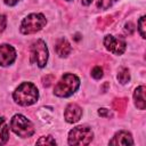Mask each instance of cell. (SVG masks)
Returning <instances> with one entry per match:
<instances>
[{
  "label": "cell",
  "mask_w": 146,
  "mask_h": 146,
  "mask_svg": "<svg viewBox=\"0 0 146 146\" xmlns=\"http://www.w3.org/2000/svg\"><path fill=\"white\" fill-rule=\"evenodd\" d=\"M39 92L36 87L31 82H23L14 91V99L22 106H29L38 100Z\"/></svg>",
  "instance_id": "1"
},
{
  "label": "cell",
  "mask_w": 146,
  "mask_h": 146,
  "mask_svg": "<svg viewBox=\"0 0 146 146\" xmlns=\"http://www.w3.org/2000/svg\"><path fill=\"white\" fill-rule=\"evenodd\" d=\"M80 86V80L76 75L71 74V73H65L59 82L55 86L54 92L58 97H68L73 95Z\"/></svg>",
  "instance_id": "2"
},
{
  "label": "cell",
  "mask_w": 146,
  "mask_h": 146,
  "mask_svg": "<svg viewBox=\"0 0 146 146\" xmlns=\"http://www.w3.org/2000/svg\"><path fill=\"white\" fill-rule=\"evenodd\" d=\"M47 23L42 14H31L26 16L21 24V32L23 34H32L40 31Z\"/></svg>",
  "instance_id": "3"
},
{
  "label": "cell",
  "mask_w": 146,
  "mask_h": 146,
  "mask_svg": "<svg viewBox=\"0 0 146 146\" xmlns=\"http://www.w3.org/2000/svg\"><path fill=\"white\" fill-rule=\"evenodd\" d=\"M10 127L16 135H18L19 137H23V138L31 137L34 133V127H33L32 122L21 114H16L13 116Z\"/></svg>",
  "instance_id": "4"
},
{
  "label": "cell",
  "mask_w": 146,
  "mask_h": 146,
  "mask_svg": "<svg viewBox=\"0 0 146 146\" xmlns=\"http://www.w3.org/2000/svg\"><path fill=\"white\" fill-rule=\"evenodd\" d=\"M94 133L88 127H76L73 128L68 133V144L70 145H88L91 143Z\"/></svg>",
  "instance_id": "5"
},
{
  "label": "cell",
  "mask_w": 146,
  "mask_h": 146,
  "mask_svg": "<svg viewBox=\"0 0 146 146\" xmlns=\"http://www.w3.org/2000/svg\"><path fill=\"white\" fill-rule=\"evenodd\" d=\"M48 60V49L43 40H36L31 47V62L39 67L46 66Z\"/></svg>",
  "instance_id": "6"
},
{
  "label": "cell",
  "mask_w": 146,
  "mask_h": 146,
  "mask_svg": "<svg viewBox=\"0 0 146 146\" xmlns=\"http://www.w3.org/2000/svg\"><path fill=\"white\" fill-rule=\"evenodd\" d=\"M104 44L107 50H110L115 55H122L127 46L122 36H114V35H106L104 39Z\"/></svg>",
  "instance_id": "7"
},
{
  "label": "cell",
  "mask_w": 146,
  "mask_h": 146,
  "mask_svg": "<svg viewBox=\"0 0 146 146\" xmlns=\"http://www.w3.org/2000/svg\"><path fill=\"white\" fill-rule=\"evenodd\" d=\"M16 58V51L10 44H1L0 46V65L8 66L14 63Z\"/></svg>",
  "instance_id": "8"
},
{
  "label": "cell",
  "mask_w": 146,
  "mask_h": 146,
  "mask_svg": "<svg viewBox=\"0 0 146 146\" xmlns=\"http://www.w3.org/2000/svg\"><path fill=\"white\" fill-rule=\"evenodd\" d=\"M81 115H82L81 107L79 105H76V104H73V103L70 104L65 108V112H64V117L68 123H74V122L79 121Z\"/></svg>",
  "instance_id": "9"
},
{
  "label": "cell",
  "mask_w": 146,
  "mask_h": 146,
  "mask_svg": "<svg viewBox=\"0 0 146 146\" xmlns=\"http://www.w3.org/2000/svg\"><path fill=\"white\" fill-rule=\"evenodd\" d=\"M111 145H133L132 137L127 131H119L112 140H110Z\"/></svg>",
  "instance_id": "10"
},
{
  "label": "cell",
  "mask_w": 146,
  "mask_h": 146,
  "mask_svg": "<svg viewBox=\"0 0 146 146\" xmlns=\"http://www.w3.org/2000/svg\"><path fill=\"white\" fill-rule=\"evenodd\" d=\"M55 49H56V52L60 57H66L71 52L72 47H71V44L68 43V41L66 39H59L57 41V43H56Z\"/></svg>",
  "instance_id": "11"
},
{
  "label": "cell",
  "mask_w": 146,
  "mask_h": 146,
  "mask_svg": "<svg viewBox=\"0 0 146 146\" xmlns=\"http://www.w3.org/2000/svg\"><path fill=\"white\" fill-rule=\"evenodd\" d=\"M133 99H135V104L139 110H145L146 103H145V87L140 86L135 90L133 94Z\"/></svg>",
  "instance_id": "12"
},
{
  "label": "cell",
  "mask_w": 146,
  "mask_h": 146,
  "mask_svg": "<svg viewBox=\"0 0 146 146\" xmlns=\"http://www.w3.org/2000/svg\"><path fill=\"white\" fill-rule=\"evenodd\" d=\"M117 80L120 83L122 84H125L130 81V73H129V70L125 68V67H122L120 68L119 73H117Z\"/></svg>",
  "instance_id": "13"
},
{
  "label": "cell",
  "mask_w": 146,
  "mask_h": 146,
  "mask_svg": "<svg viewBox=\"0 0 146 146\" xmlns=\"http://www.w3.org/2000/svg\"><path fill=\"white\" fill-rule=\"evenodd\" d=\"M127 103H128L127 98H116L113 102V108L116 110V111L123 112L127 107Z\"/></svg>",
  "instance_id": "14"
},
{
  "label": "cell",
  "mask_w": 146,
  "mask_h": 146,
  "mask_svg": "<svg viewBox=\"0 0 146 146\" xmlns=\"http://www.w3.org/2000/svg\"><path fill=\"white\" fill-rule=\"evenodd\" d=\"M116 1H119V0H98L97 7L100 8V9H107L111 6H113Z\"/></svg>",
  "instance_id": "15"
},
{
  "label": "cell",
  "mask_w": 146,
  "mask_h": 146,
  "mask_svg": "<svg viewBox=\"0 0 146 146\" xmlns=\"http://www.w3.org/2000/svg\"><path fill=\"white\" fill-rule=\"evenodd\" d=\"M36 144L38 145H56V141L55 139L51 137V136H44V137H41L39 140H36Z\"/></svg>",
  "instance_id": "16"
},
{
  "label": "cell",
  "mask_w": 146,
  "mask_h": 146,
  "mask_svg": "<svg viewBox=\"0 0 146 146\" xmlns=\"http://www.w3.org/2000/svg\"><path fill=\"white\" fill-rule=\"evenodd\" d=\"M114 16L113 15H111V16H106V17H103V18H100L99 21H98V24L100 25V27L102 29H105L107 25H110L112 22H113V18Z\"/></svg>",
  "instance_id": "17"
},
{
  "label": "cell",
  "mask_w": 146,
  "mask_h": 146,
  "mask_svg": "<svg viewBox=\"0 0 146 146\" xmlns=\"http://www.w3.org/2000/svg\"><path fill=\"white\" fill-rule=\"evenodd\" d=\"M138 30L139 33L141 35V38H146L145 36V16H141L139 22H138Z\"/></svg>",
  "instance_id": "18"
},
{
  "label": "cell",
  "mask_w": 146,
  "mask_h": 146,
  "mask_svg": "<svg viewBox=\"0 0 146 146\" xmlns=\"http://www.w3.org/2000/svg\"><path fill=\"white\" fill-rule=\"evenodd\" d=\"M91 75L95 79H100L103 76V68L100 66H95L91 71Z\"/></svg>",
  "instance_id": "19"
},
{
  "label": "cell",
  "mask_w": 146,
  "mask_h": 146,
  "mask_svg": "<svg viewBox=\"0 0 146 146\" xmlns=\"http://www.w3.org/2000/svg\"><path fill=\"white\" fill-rule=\"evenodd\" d=\"M0 137H1V141L2 143H6L8 140V138H9V129H8L7 125H5L2 128V131L0 133Z\"/></svg>",
  "instance_id": "20"
},
{
  "label": "cell",
  "mask_w": 146,
  "mask_h": 146,
  "mask_svg": "<svg viewBox=\"0 0 146 146\" xmlns=\"http://www.w3.org/2000/svg\"><path fill=\"white\" fill-rule=\"evenodd\" d=\"M54 80H55V75L49 74V75H46V76L42 79V83H43L44 87H49V86L54 82Z\"/></svg>",
  "instance_id": "21"
},
{
  "label": "cell",
  "mask_w": 146,
  "mask_h": 146,
  "mask_svg": "<svg viewBox=\"0 0 146 146\" xmlns=\"http://www.w3.org/2000/svg\"><path fill=\"white\" fill-rule=\"evenodd\" d=\"M133 32H135V25H133L131 22L127 23V24L124 25V33L128 34V35H131Z\"/></svg>",
  "instance_id": "22"
},
{
  "label": "cell",
  "mask_w": 146,
  "mask_h": 146,
  "mask_svg": "<svg viewBox=\"0 0 146 146\" xmlns=\"http://www.w3.org/2000/svg\"><path fill=\"white\" fill-rule=\"evenodd\" d=\"M6 25H7V18L5 15L0 14V33L3 32V30L6 29Z\"/></svg>",
  "instance_id": "23"
},
{
  "label": "cell",
  "mask_w": 146,
  "mask_h": 146,
  "mask_svg": "<svg viewBox=\"0 0 146 146\" xmlns=\"http://www.w3.org/2000/svg\"><path fill=\"white\" fill-rule=\"evenodd\" d=\"M98 114L100 115V116H104V117H110L112 114H111V112L108 111V110H106V108H99L98 110Z\"/></svg>",
  "instance_id": "24"
},
{
  "label": "cell",
  "mask_w": 146,
  "mask_h": 146,
  "mask_svg": "<svg viewBox=\"0 0 146 146\" xmlns=\"http://www.w3.org/2000/svg\"><path fill=\"white\" fill-rule=\"evenodd\" d=\"M21 0H5V3L8 6H15L17 2H19Z\"/></svg>",
  "instance_id": "25"
},
{
  "label": "cell",
  "mask_w": 146,
  "mask_h": 146,
  "mask_svg": "<svg viewBox=\"0 0 146 146\" xmlns=\"http://www.w3.org/2000/svg\"><path fill=\"white\" fill-rule=\"evenodd\" d=\"M91 1H92V0H82V3L86 5V6H88V5L91 3Z\"/></svg>",
  "instance_id": "26"
},
{
  "label": "cell",
  "mask_w": 146,
  "mask_h": 146,
  "mask_svg": "<svg viewBox=\"0 0 146 146\" xmlns=\"http://www.w3.org/2000/svg\"><path fill=\"white\" fill-rule=\"evenodd\" d=\"M3 122H5V117H0V127L3 124Z\"/></svg>",
  "instance_id": "27"
},
{
  "label": "cell",
  "mask_w": 146,
  "mask_h": 146,
  "mask_svg": "<svg viewBox=\"0 0 146 146\" xmlns=\"http://www.w3.org/2000/svg\"><path fill=\"white\" fill-rule=\"evenodd\" d=\"M67 1H71V0H67Z\"/></svg>",
  "instance_id": "28"
}]
</instances>
